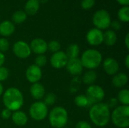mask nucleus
Here are the masks:
<instances>
[{
	"mask_svg": "<svg viewBox=\"0 0 129 128\" xmlns=\"http://www.w3.org/2000/svg\"><path fill=\"white\" fill-rule=\"evenodd\" d=\"M76 128H92L91 124L85 121H79L76 125Z\"/></svg>",
	"mask_w": 129,
	"mask_h": 128,
	"instance_id": "36",
	"label": "nucleus"
},
{
	"mask_svg": "<svg viewBox=\"0 0 129 128\" xmlns=\"http://www.w3.org/2000/svg\"><path fill=\"white\" fill-rule=\"evenodd\" d=\"M42 76V71L41 68L35 64L30 65L26 71V78L29 82L34 84L39 82Z\"/></svg>",
	"mask_w": 129,
	"mask_h": 128,
	"instance_id": "13",
	"label": "nucleus"
},
{
	"mask_svg": "<svg viewBox=\"0 0 129 128\" xmlns=\"http://www.w3.org/2000/svg\"><path fill=\"white\" fill-rule=\"evenodd\" d=\"M11 115H12V112L11 111H10L9 109H4L2 112H1V116L3 119L5 120H7V119H9L11 117Z\"/></svg>",
	"mask_w": 129,
	"mask_h": 128,
	"instance_id": "34",
	"label": "nucleus"
},
{
	"mask_svg": "<svg viewBox=\"0 0 129 128\" xmlns=\"http://www.w3.org/2000/svg\"><path fill=\"white\" fill-rule=\"evenodd\" d=\"M44 101H42L47 106H53L57 101V96L54 93H48L44 96Z\"/></svg>",
	"mask_w": 129,
	"mask_h": 128,
	"instance_id": "28",
	"label": "nucleus"
},
{
	"mask_svg": "<svg viewBox=\"0 0 129 128\" xmlns=\"http://www.w3.org/2000/svg\"><path fill=\"white\" fill-rule=\"evenodd\" d=\"M4 92V89H3V86L2 85V84L0 83V97L3 94Z\"/></svg>",
	"mask_w": 129,
	"mask_h": 128,
	"instance_id": "41",
	"label": "nucleus"
},
{
	"mask_svg": "<svg viewBox=\"0 0 129 128\" xmlns=\"http://www.w3.org/2000/svg\"><path fill=\"white\" fill-rule=\"evenodd\" d=\"M12 51L14 54L20 59L28 58L31 54L29 45L24 41H17L13 45Z\"/></svg>",
	"mask_w": 129,
	"mask_h": 128,
	"instance_id": "9",
	"label": "nucleus"
},
{
	"mask_svg": "<svg viewBox=\"0 0 129 128\" xmlns=\"http://www.w3.org/2000/svg\"><path fill=\"white\" fill-rule=\"evenodd\" d=\"M86 40L90 45L98 46L104 41V32L97 28H92L87 32Z\"/></svg>",
	"mask_w": 129,
	"mask_h": 128,
	"instance_id": "11",
	"label": "nucleus"
},
{
	"mask_svg": "<svg viewBox=\"0 0 129 128\" xmlns=\"http://www.w3.org/2000/svg\"><path fill=\"white\" fill-rule=\"evenodd\" d=\"M48 120L51 126L54 128L64 127L68 122V112L62 106H56L49 112Z\"/></svg>",
	"mask_w": 129,
	"mask_h": 128,
	"instance_id": "4",
	"label": "nucleus"
},
{
	"mask_svg": "<svg viewBox=\"0 0 129 128\" xmlns=\"http://www.w3.org/2000/svg\"><path fill=\"white\" fill-rule=\"evenodd\" d=\"M89 118L98 127L107 125L110 121V109L108 105L102 102L93 104L89 109Z\"/></svg>",
	"mask_w": 129,
	"mask_h": 128,
	"instance_id": "1",
	"label": "nucleus"
},
{
	"mask_svg": "<svg viewBox=\"0 0 129 128\" xmlns=\"http://www.w3.org/2000/svg\"><path fill=\"white\" fill-rule=\"evenodd\" d=\"M67 70L68 72L74 76H77L81 75L83 71V66L81 63L80 59L74 58V59H69L67 66Z\"/></svg>",
	"mask_w": 129,
	"mask_h": 128,
	"instance_id": "15",
	"label": "nucleus"
},
{
	"mask_svg": "<svg viewBox=\"0 0 129 128\" xmlns=\"http://www.w3.org/2000/svg\"><path fill=\"white\" fill-rule=\"evenodd\" d=\"M116 2L122 6H128L129 0H116Z\"/></svg>",
	"mask_w": 129,
	"mask_h": 128,
	"instance_id": "37",
	"label": "nucleus"
},
{
	"mask_svg": "<svg viewBox=\"0 0 129 128\" xmlns=\"http://www.w3.org/2000/svg\"><path fill=\"white\" fill-rule=\"evenodd\" d=\"M85 96L93 105L94 103H101L104 100L105 97V91L101 86L91 84L88 87L85 92Z\"/></svg>",
	"mask_w": 129,
	"mask_h": 128,
	"instance_id": "8",
	"label": "nucleus"
},
{
	"mask_svg": "<svg viewBox=\"0 0 129 128\" xmlns=\"http://www.w3.org/2000/svg\"><path fill=\"white\" fill-rule=\"evenodd\" d=\"M110 26L113 28L112 30H116V31H118L121 29L122 27V25H121V23L119 20H113V21H111V23H110Z\"/></svg>",
	"mask_w": 129,
	"mask_h": 128,
	"instance_id": "35",
	"label": "nucleus"
},
{
	"mask_svg": "<svg viewBox=\"0 0 129 128\" xmlns=\"http://www.w3.org/2000/svg\"><path fill=\"white\" fill-rule=\"evenodd\" d=\"M92 22L95 28L104 30L107 29L110 26L111 17L109 12L104 9H101L97 11L92 17Z\"/></svg>",
	"mask_w": 129,
	"mask_h": 128,
	"instance_id": "6",
	"label": "nucleus"
},
{
	"mask_svg": "<svg viewBox=\"0 0 129 128\" xmlns=\"http://www.w3.org/2000/svg\"><path fill=\"white\" fill-rule=\"evenodd\" d=\"M125 65L127 69H129V54H127L125 59Z\"/></svg>",
	"mask_w": 129,
	"mask_h": 128,
	"instance_id": "40",
	"label": "nucleus"
},
{
	"mask_svg": "<svg viewBox=\"0 0 129 128\" xmlns=\"http://www.w3.org/2000/svg\"><path fill=\"white\" fill-rule=\"evenodd\" d=\"M64 128H69V127H64Z\"/></svg>",
	"mask_w": 129,
	"mask_h": 128,
	"instance_id": "43",
	"label": "nucleus"
},
{
	"mask_svg": "<svg viewBox=\"0 0 129 128\" xmlns=\"http://www.w3.org/2000/svg\"><path fill=\"white\" fill-rule=\"evenodd\" d=\"M75 104L80 108H86L88 106H91L92 103L89 101L88 97L84 94H79L76 96L74 99Z\"/></svg>",
	"mask_w": 129,
	"mask_h": 128,
	"instance_id": "22",
	"label": "nucleus"
},
{
	"mask_svg": "<svg viewBox=\"0 0 129 128\" xmlns=\"http://www.w3.org/2000/svg\"><path fill=\"white\" fill-rule=\"evenodd\" d=\"M110 118L115 126L119 128H128L129 126V106L121 105L116 106Z\"/></svg>",
	"mask_w": 129,
	"mask_h": 128,
	"instance_id": "5",
	"label": "nucleus"
},
{
	"mask_svg": "<svg viewBox=\"0 0 129 128\" xmlns=\"http://www.w3.org/2000/svg\"><path fill=\"white\" fill-rule=\"evenodd\" d=\"M118 100L123 106H129L128 89L123 88L119 91V92L118 94Z\"/></svg>",
	"mask_w": 129,
	"mask_h": 128,
	"instance_id": "26",
	"label": "nucleus"
},
{
	"mask_svg": "<svg viewBox=\"0 0 129 128\" xmlns=\"http://www.w3.org/2000/svg\"><path fill=\"white\" fill-rule=\"evenodd\" d=\"M103 69L109 75H114L119 72V64L113 57H107L103 61Z\"/></svg>",
	"mask_w": 129,
	"mask_h": 128,
	"instance_id": "14",
	"label": "nucleus"
},
{
	"mask_svg": "<svg viewBox=\"0 0 129 128\" xmlns=\"http://www.w3.org/2000/svg\"><path fill=\"white\" fill-rule=\"evenodd\" d=\"M2 101L5 109L10 111H17L23 105V96L22 92L17 88H9L3 92Z\"/></svg>",
	"mask_w": 129,
	"mask_h": 128,
	"instance_id": "2",
	"label": "nucleus"
},
{
	"mask_svg": "<svg viewBox=\"0 0 129 128\" xmlns=\"http://www.w3.org/2000/svg\"><path fill=\"white\" fill-rule=\"evenodd\" d=\"M47 63V58L44 54L42 55H37V57L35 59V65L39 66V68L43 67Z\"/></svg>",
	"mask_w": 129,
	"mask_h": 128,
	"instance_id": "30",
	"label": "nucleus"
},
{
	"mask_svg": "<svg viewBox=\"0 0 129 128\" xmlns=\"http://www.w3.org/2000/svg\"><path fill=\"white\" fill-rule=\"evenodd\" d=\"M40 8V3L39 0H27L24 5V11L26 14L34 15L36 14Z\"/></svg>",
	"mask_w": 129,
	"mask_h": 128,
	"instance_id": "20",
	"label": "nucleus"
},
{
	"mask_svg": "<svg viewBox=\"0 0 129 128\" xmlns=\"http://www.w3.org/2000/svg\"><path fill=\"white\" fill-rule=\"evenodd\" d=\"M117 41V35L115 31L107 29L104 33V41L107 46H113Z\"/></svg>",
	"mask_w": 129,
	"mask_h": 128,
	"instance_id": "21",
	"label": "nucleus"
},
{
	"mask_svg": "<svg viewBox=\"0 0 129 128\" xmlns=\"http://www.w3.org/2000/svg\"><path fill=\"white\" fill-rule=\"evenodd\" d=\"M29 92L31 96L37 100H39L44 97L45 95V87L39 82H36L34 84H32L30 88H29Z\"/></svg>",
	"mask_w": 129,
	"mask_h": 128,
	"instance_id": "16",
	"label": "nucleus"
},
{
	"mask_svg": "<svg viewBox=\"0 0 129 128\" xmlns=\"http://www.w3.org/2000/svg\"><path fill=\"white\" fill-rule=\"evenodd\" d=\"M26 18H27V14L23 10H18V11H15L11 16L12 23L14 24V23H16V24L23 23V22H25Z\"/></svg>",
	"mask_w": 129,
	"mask_h": 128,
	"instance_id": "23",
	"label": "nucleus"
},
{
	"mask_svg": "<svg viewBox=\"0 0 129 128\" xmlns=\"http://www.w3.org/2000/svg\"><path fill=\"white\" fill-rule=\"evenodd\" d=\"M80 60L83 68L94 70L101 64L103 57L101 53L96 49H87L82 53Z\"/></svg>",
	"mask_w": 129,
	"mask_h": 128,
	"instance_id": "3",
	"label": "nucleus"
},
{
	"mask_svg": "<svg viewBox=\"0 0 129 128\" xmlns=\"http://www.w3.org/2000/svg\"><path fill=\"white\" fill-rule=\"evenodd\" d=\"M5 57L3 53L0 52V67L3 66V64L5 63Z\"/></svg>",
	"mask_w": 129,
	"mask_h": 128,
	"instance_id": "38",
	"label": "nucleus"
},
{
	"mask_svg": "<svg viewBox=\"0 0 129 128\" xmlns=\"http://www.w3.org/2000/svg\"><path fill=\"white\" fill-rule=\"evenodd\" d=\"M128 82V77L125 73L118 72L113 75L112 79V84L115 88H122L125 87Z\"/></svg>",
	"mask_w": 129,
	"mask_h": 128,
	"instance_id": "18",
	"label": "nucleus"
},
{
	"mask_svg": "<svg viewBox=\"0 0 129 128\" xmlns=\"http://www.w3.org/2000/svg\"><path fill=\"white\" fill-rule=\"evenodd\" d=\"M95 5V0H82L81 7L84 10H89Z\"/></svg>",
	"mask_w": 129,
	"mask_h": 128,
	"instance_id": "31",
	"label": "nucleus"
},
{
	"mask_svg": "<svg viewBox=\"0 0 129 128\" xmlns=\"http://www.w3.org/2000/svg\"><path fill=\"white\" fill-rule=\"evenodd\" d=\"M9 76V71L6 67L3 66L0 67V83L2 81H5Z\"/></svg>",
	"mask_w": 129,
	"mask_h": 128,
	"instance_id": "33",
	"label": "nucleus"
},
{
	"mask_svg": "<svg viewBox=\"0 0 129 128\" xmlns=\"http://www.w3.org/2000/svg\"><path fill=\"white\" fill-rule=\"evenodd\" d=\"M11 118L14 124L17 126H24L28 121V117L26 114L20 110L14 112Z\"/></svg>",
	"mask_w": 129,
	"mask_h": 128,
	"instance_id": "19",
	"label": "nucleus"
},
{
	"mask_svg": "<svg viewBox=\"0 0 129 128\" xmlns=\"http://www.w3.org/2000/svg\"><path fill=\"white\" fill-rule=\"evenodd\" d=\"M125 45L126 48L128 50L129 49V33H127L125 38Z\"/></svg>",
	"mask_w": 129,
	"mask_h": 128,
	"instance_id": "39",
	"label": "nucleus"
},
{
	"mask_svg": "<svg viewBox=\"0 0 129 128\" xmlns=\"http://www.w3.org/2000/svg\"><path fill=\"white\" fill-rule=\"evenodd\" d=\"M15 31L14 24L9 20H4L0 23V35L3 37L11 35Z\"/></svg>",
	"mask_w": 129,
	"mask_h": 128,
	"instance_id": "17",
	"label": "nucleus"
},
{
	"mask_svg": "<svg viewBox=\"0 0 129 128\" xmlns=\"http://www.w3.org/2000/svg\"><path fill=\"white\" fill-rule=\"evenodd\" d=\"M68 60L69 59L66 55L65 52L59 51L56 53H54L51 55L50 59V63L53 68L60 69L66 67Z\"/></svg>",
	"mask_w": 129,
	"mask_h": 128,
	"instance_id": "10",
	"label": "nucleus"
},
{
	"mask_svg": "<svg viewBox=\"0 0 129 128\" xmlns=\"http://www.w3.org/2000/svg\"><path fill=\"white\" fill-rule=\"evenodd\" d=\"M119 20L123 23H128L129 21V7L122 6L117 13Z\"/></svg>",
	"mask_w": 129,
	"mask_h": 128,
	"instance_id": "27",
	"label": "nucleus"
},
{
	"mask_svg": "<svg viewBox=\"0 0 129 128\" xmlns=\"http://www.w3.org/2000/svg\"><path fill=\"white\" fill-rule=\"evenodd\" d=\"M31 51L37 55H42L48 51V43L41 38H36L32 40L29 45Z\"/></svg>",
	"mask_w": 129,
	"mask_h": 128,
	"instance_id": "12",
	"label": "nucleus"
},
{
	"mask_svg": "<svg viewBox=\"0 0 129 128\" xmlns=\"http://www.w3.org/2000/svg\"><path fill=\"white\" fill-rule=\"evenodd\" d=\"M79 53H80L79 47L76 44H71V45H70L67 47V51L65 52V54L67 56L68 59L78 58V57L79 55Z\"/></svg>",
	"mask_w": 129,
	"mask_h": 128,
	"instance_id": "24",
	"label": "nucleus"
},
{
	"mask_svg": "<svg viewBox=\"0 0 129 128\" xmlns=\"http://www.w3.org/2000/svg\"><path fill=\"white\" fill-rule=\"evenodd\" d=\"M29 114L33 120L42 121L48 116V109L42 101H36L30 106Z\"/></svg>",
	"mask_w": 129,
	"mask_h": 128,
	"instance_id": "7",
	"label": "nucleus"
},
{
	"mask_svg": "<svg viewBox=\"0 0 129 128\" xmlns=\"http://www.w3.org/2000/svg\"><path fill=\"white\" fill-rule=\"evenodd\" d=\"M60 48H61V45L60 42L56 40H52L48 43V50L52 52L53 54L60 51Z\"/></svg>",
	"mask_w": 129,
	"mask_h": 128,
	"instance_id": "29",
	"label": "nucleus"
},
{
	"mask_svg": "<svg viewBox=\"0 0 129 128\" xmlns=\"http://www.w3.org/2000/svg\"><path fill=\"white\" fill-rule=\"evenodd\" d=\"M9 41L5 38H0V52L3 53L8 50L9 48Z\"/></svg>",
	"mask_w": 129,
	"mask_h": 128,
	"instance_id": "32",
	"label": "nucleus"
},
{
	"mask_svg": "<svg viewBox=\"0 0 129 128\" xmlns=\"http://www.w3.org/2000/svg\"><path fill=\"white\" fill-rule=\"evenodd\" d=\"M39 3H43V4H45V3H47V2H48V0H39Z\"/></svg>",
	"mask_w": 129,
	"mask_h": 128,
	"instance_id": "42",
	"label": "nucleus"
},
{
	"mask_svg": "<svg viewBox=\"0 0 129 128\" xmlns=\"http://www.w3.org/2000/svg\"><path fill=\"white\" fill-rule=\"evenodd\" d=\"M97 78L98 76H97L96 72H94V70H89L83 75L82 81L85 84H87L89 86V85L94 84V83L97 80Z\"/></svg>",
	"mask_w": 129,
	"mask_h": 128,
	"instance_id": "25",
	"label": "nucleus"
}]
</instances>
